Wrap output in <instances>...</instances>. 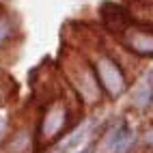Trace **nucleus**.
<instances>
[{"instance_id": "2", "label": "nucleus", "mask_w": 153, "mask_h": 153, "mask_svg": "<svg viewBox=\"0 0 153 153\" xmlns=\"http://www.w3.org/2000/svg\"><path fill=\"white\" fill-rule=\"evenodd\" d=\"M101 22L104 26L110 30L112 35H125L127 30L134 26V19H131V13L125 7H121L117 2H104L101 4Z\"/></svg>"}, {"instance_id": "5", "label": "nucleus", "mask_w": 153, "mask_h": 153, "mask_svg": "<svg viewBox=\"0 0 153 153\" xmlns=\"http://www.w3.org/2000/svg\"><path fill=\"white\" fill-rule=\"evenodd\" d=\"M7 37H9V22H4V19H0V43H2Z\"/></svg>"}, {"instance_id": "1", "label": "nucleus", "mask_w": 153, "mask_h": 153, "mask_svg": "<svg viewBox=\"0 0 153 153\" xmlns=\"http://www.w3.org/2000/svg\"><path fill=\"white\" fill-rule=\"evenodd\" d=\"M95 74L99 78V82L104 84V88L112 97H117L121 91L125 88V80H123V74H121L119 65L108 56H99L95 60Z\"/></svg>"}, {"instance_id": "6", "label": "nucleus", "mask_w": 153, "mask_h": 153, "mask_svg": "<svg viewBox=\"0 0 153 153\" xmlns=\"http://www.w3.org/2000/svg\"><path fill=\"white\" fill-rule=\"evenodd\" d=\"M2 134H4V119L0 117V136H2Z\"/></svg>"}, {"instance_id": "7", "label": "nucleus", "mask_w": 153, "mask_h": 153, "mask_svg": "<svg viewBox=\"0 0 153 153\" xmlns=\"http://www.w3.org/2000/svg\"><path fill=\"white\" fill-rule=\"evenodd\" d=\"M80 153H93V147H88V149H84V151H80Z\"/></svg>"}, {"instance_id": "4", "label": "nucleus", "mask_w": 153, "mask_h": 153, "mask_svg": "<svg viewBox=\"0 0 153 153\" xmlns=\"http://www.w3.org/2000/svg\"><path fill=\"white\" fill-rule=\"evenodd\" d=\"M123 41H125V45L131 50V52H136L140 56H151L153 54V33L140 28L136 22L123 35Z\"/></svg>"}, {"instance_id": "3", "label": "nucleus", "mask_w": 153, "mask_h": 153, "mask_svg": "<svg viewBox=\"0 0 153 153\" xmlns=\"http://www.w3.org/2000/svg\"><path fill=\"white\" fill-rule=\"evenodd\" d=\"M67 123V108L63 104H54L52 108L45 110L41 127H39V136H43L45 140H52Z\"/></svg>"}]
</instances>
